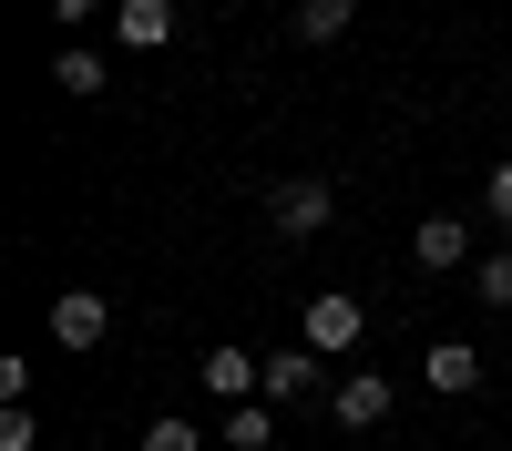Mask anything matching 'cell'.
<instances>
[{
	"mask_svg": "<svg viewBox=\"0 0 512 451\" xmlns=\"http://www.w3.org/2000/svg\"><path fill=\"white\" fill-rule=\"evenodd\" d=\"M195 390H205V400H226V410H246L256 390H267V359L226 339V349H205V359H195Z\"/></svg>",
	"mask_w": 512,
	"mask_h": 451,
	"instance_id": "6da1fadb",
	"label": "cell"
},
{
	"mask_svg": "<svg viewBox=\"0 0 512 451\" xmlns=\"http://www.w3.org/2000/svg\"><path fill=\"white\" fill-rule=\"evenodd\" d=\"M359 328H369V308L349 298V287H318V298H308V349H318V359H349Z\"/></svg>",
	"mask_w": 512,
	"mask_h": 451,
	"instance_id": "7a4b0ae2",
	"label": "cell"
},
{
	"mask_svg": "<svg viewBox=\"0 0 512 451\" xmlns=\"http://www.w3.org/2000/svg\"><path fill=\"white\" fill-rule=\"evenodd\" d=\"M328 216H338V195H328L318 175H287V185L267 195V226H277V236H318Z\"/></svg>",
	"mask_w": 512,
	"mask_h": 451,
	"instance_id": "3957f363",
	"label": "cell"
},
{
	"mask_svg": "<svg viewBox=\"0 0 512 451\" xmlns=\"http://www.w3.org/2000/svg\"><path fill=\"white\" fill-rule=\"evenodd\" d=\"M52 339H62V349H103V339H113L103 287H62V298H52Z\"/></svg>",
	"mask_w": 512,
	"mask_h": 451,
	"instance_id": "277c9868",
	"label": "cell"
},
{
	"mask_svg": "<svg viewBox=\"0 0 512 451\" xmlns=\"http://www.w3.org/2000/svg\"><path fill=\"white\" fill-rule=\"evenodd\" d=\"M328 410H338V431H379L390 421V380H379V369H349V380L328 390Z\"/></svg>",
	"mask_w": 512,
	"mask_h": 451,
	"instance_id": "5b68a950",
	"label": "cell"
},
{
	"mask_svg": "<svg viewBox=\"0 0 512 451\" xmlns=\"http://www.w3.org/2000/svg\"><path fill=\"white\" fill-rule=\"evenodd\" d=\"M113 41L123 52H164L175 41V0H113Z\"/></svg>",
	"mask_w": 512,
	"mask_h": 451,
	"instance_id": "8992f818",
	"label": "cell"
},
{
	"mask_svg": "<svg viewBox=\"0 0 512 451\" xmlns=\"http://www.w3.org/2000/svg\"><path fill=\"white\" fill-rule=\"evenodd\" d=\"M308 390H318V349L297 339V349H277V359H267V390H256V400H267V410H297Z\"/></svg>",
	"mask_w": 512,
	"mask_h": 451,
	"instance_id": "52a82bcc",
	"label": "cell"
},
{
	"mask_svg": "<svg viewBox=\"0 0 512 451\" xmlns=\"http://www.w3.org/2000/svg\"><path fill=\"white\" fill-rule=\"evenodd\" d=\"M410 257H420V267H482V257H472V226H461V216H420Z\"/></svg>",
	"mask_w": 512,
	"mask_h": 451,
	"instance_id": "ba28073f",
	"label": "cell"
},
{
	"mask_svg": "<svg viewBox=\"0 0 512 451\" xmlns=\"http://www.w3.org/2000/svg\"><path fill=\"white\" fill-rule=\"evenodd\" d=\"M420 380L451 390V400H461V390H482V349H472V339H441L431 359H420Z\"/></svg>",
	"mask_w": 512,
	"mask_h": 451,
	"instance_id": "9c48e42d",
	"label": "cell"
},
{
	"mask_svg": "<svg viewBox=\"0 0 512 451\" xmlns=\"http://www.w3.org/2000/svg\"><path fill=\"white\" fill-rule=\"evenodd\" d=\"M52 82H62V93H103V52H93V41H62V52H52Z\"/></svg>",
	"mask_w": 512,
	"mask_h": 451,
	"instance_id": "30bf717a",
	"label": "cell"
},
{
	"mask_svg": "<svg viewBox=\"0 0 512 451\" xmlns=\"http://www.w3.org/2000/svg\"><path fill=\"white\" fill-rule=\"evenodd\" d=\"M359 21V0H297V41H338Z\"/></svg>",
	"mask_w": 512,
	"mask_h": 451,
	"instance_id": "8fae6325",
	"label": "cell"
},
{
	"mask_svg": "<svg viewBox=\"0 0 512 451\" xmlns=\"http://www.w3.org/2000/svg\"><path fill=\"white\" fill-rule=\"evenodd\" d=\"M267 441H277V410H267V400L226 410V451H267Z\"/></svg>",
	"mask_w": 512,
	"mask_h": 451,
	"instance_id": "7c38bea8",
	"label": "cell"
},
{
	"mask_svg": "<svg viewBox=\"0 0 512 451\" xmlns=\"http://www.w3.org/2000/svg\"><path fill=\"white\" fill-rule=\"evenodd\" d=\"M472 298L482 308H512V246H492V257L472 267Z\"/></svg>",
	"mask_w": 512,
	"mask_h": 451,
	"instance_id": "4fadbf2b",
	"label": "cell"
},
{
	"mask_svg": "<svg viewBox=\"0 0 512 451\" xmlns=\"http://www.w3.org/2000/svg\"><path fill=\"white\" fill-rule=\"evenodd\" d=\"M0 451H41V421H31V400H0Z\"/></svg>",
	"mask_w": 512,
	"mask_h": 451,
	"instance_id": "5bb4252c",
	"label": "cell"
},
{
	"mask_svg": "<svg viewBox=\"0 0 512 451\" xmlns=\"http://www.w3.org/2000/svg\"><path fill=\"white\" fill-rule=\"evenodd\" d=\"M144 451H205V431H195V421H175V410H164V421H144Z\"/></svg>",
	"mask_w": 512,
	"mask_h": 451,
	"instance_id": "9a60e30c",
	"label": "cell"
},
{
	"mask_svg": "<svg viewBox=\"0 0 512 451\" xmlns=\"http://www.w3.org/2000/svg\"><path fill=\"white\" fill-rule=\"evenodd\" d=\"M482 205H492V216H502V226H512V154H502V164H492V185H482Z\"/></svg>",
	"mask_w": 512,
	"mask_h": 451,
	"instance_id": "2e32d148",
	"label": "cell"
},
{
	"mask_svg": "<svg viewBox=\"0 0 512 451\" xmlns=\"http://www.w3.org/2000/svg\"><path fill=\"white\" fill-rule=\"evenodd\" d=\"M103 11H113V0H52V21H62V31H82V21H103Z\"/></svg>",
	"mask_w": 512,
	"mask_h": 451,
	"instance_id": "e0dca14e",
	"label": "cell"
}]
</instances>
